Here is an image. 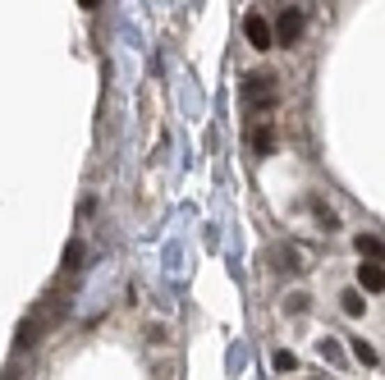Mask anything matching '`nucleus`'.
Segmentation results:
<instances>
[{
  "label": "nucleus",
  "mask_w": 385,
  "mask_h": 380,
  "mask_svg": "<svg viewBox=\"0 0 385 380\" xmlns=\"http://www.w3.org/2000/svg\"><path fill=\"white\" fill-rule=\"evenodd\" d=\"M243 37L253 42V51H271V42H275L271 23H266L262 14H248V19H243Z\"/></svg>",
  "instance_id": "1"
},
{
  "label": "nucleus",
  "mask_w": 385,
  "mask_h": 380,
  "mask_svg": "<svg viewBox=\"0 0 385 380\" xmlns=\"http://www.w3.org/2000/svg\"><path fill=\"white\" fill-rule=\"evenodd\" d=\"M271 261H275V271H303V257H298V248H271Z\"/></svg>",
  "instance_id": "4"
},
{
  "label": "nucleus",
  "mask_w": 385,
  "mask_h": 380,
  "mask_svg": "<svg viewBox=\"0 0 385 380\" xmlns=\"http://www.w3.org/2000/svg\"><path fill=\"white\" fill-rule=\"evenodd\" d=\"M275 37L285 46H294L298 37H303V10H285L280 19H275Z\"/></svg>",
  "instance_id": "2"
},
{
  "label": "nucleus",
  "mask_w": 385,
  "mask_h": 380,
  "mask_svg": "<svg viewBox=\"0 0 385 380\" xmlns=\"http://www.w3.org/2000/svg\"><path fill=\"white\" fill-rule=\"evenodd\" d=\"M78 261H83V243H69V248H65V271H74V266H78Z\"/></svg>",
  "instance_id": "10"
},
{
  "label": "nucleus",
  "mask_w": 385,
  "mask_h": 380,
  "mask_svg": "<svg viewBox=\"0 0 385 380\" xmlns=\"http://www.w3.org/2000/svg\"><path fill=\"white\" fill-rule=\"evenodd\" d=\"M317 353L330 358V362H340V344H335V339H317Z\"/></svg>",
  "instance_id": "11"
},
{
  "label": "nucleus",
  "mask_w": 385,
  "mask_h": 380,
  "mask_svg": "<svg viewBox=\"0 0 385 380\" xmlns=\"http://www.w3.org/2000/svg\"><path fill=\"white\" fill-rule=\"evenodd\" d=\"M37 335H42V321H33V316H28V321L19 326V339H14V344H19V348H33Z\"/></svg>",
  "instance_id": "7"
},
{
  "label": "nucleus",
  "mask_w": 385,
  "mask_h": 380,
  "mask_svg": "<svg viewBox=\"0 0 385 380\" xmlns=\"http://www.w3.org/2000/svg\"><path fill=\"white\" fill-rule=\"evenodd\" d=\"M353 358H358V362H363V367H376V348L372 344H367V339H353Z\"/></svg>",
  "instance_id": "8"
},
{
  "label": "nucleus",
  "mask_w": 385,
  "mask_h": 380,
  "mask_svg": "<svg viewBox=\"0 0 385 380\" xmlns=\"http://www.w3.org/2000/svg\"><path fill=\"white\" fill-rule=\"evenodd\" d=\"M5 380H19V367H10V371H5Z\"/></svg>",
  "instance_id": "15"
},
{
  "label": "nucleus",
  "mask_w": 385,
  "mask_h": 380,
  "mask_svg": "<svg viewBox=\"0 0 385 380\" xmlns=\"http://www.w3.org/2000/svg\"><path fill=\"white\" fill-rule=\"evenodd\" d=\"M358 289L381 294V289H385V266H358Z\"/></svg>",
  "instance_id": "3"
},
{
  "label": "nucleus",
  "mask_w": 385,
  "mask_h": 380,
  "mask_svg": "<svg viewBox=\"0 0 385 380\" xmlns=\"http://www.w3.org/2000/svg\"><path fill=\"white\" fill-rule=\"evenodd\" d=\"M285 312H294V316L308 312V294H289V298H285Z\"/></svg>",
  "instance_id": "12"
},
{
  "label": "nucleus",
  "mask_w": 385,
  "mask_h": 380,
  "mask_svg": "<svg viewBox=\"0 0 385 380\" xmlns=\"http://www.w3.org/2000/svg\"><path fill=\"white\" fill-rule=\"evenodd\" d=\"M353 248H358V257H376V261L385 257V243L372 239V234H358V243H353Z\"/></svg>",
  "instance_id": "5"
},
{
  "label": "nucleus",
  "mask_w": 385,
  "mask_h": 380,
  "mask_svg": "<svg viewBox=\"0 0 385 380\" xmlns=\"http://www.w3.org/2000/svg\"><path fill=\"white\" fill-rule=\"evenodd\" d=\"M271 367H275V371H298V358L289 353V348H280V353L271 358Z\"/></svg>",
  "instance_id": "9"
},
{
  "label": "nucleus",
  "mask_w": 385,
  "mask_h": 380,
  "mask_svg": "<svg viewBox=\"0 0 385 380\" xmlns=\"http://www.w3.org/2000/svg\"><path fill=\"white\" fill-rule=\"evenodd\" d=\"M147 339H152V344H165V326H147Z\"/></svg>",
  "instance_id": "14"
},
{
  "label": "nucleus",
  "mask_w": 385,
  "mask_h": 380,
  "mask_svg": "<svg viewBox=\"0 0 385 380\" xmlns=\"http://www.w3.org/2000/svg\"><path fill=\"white\" fill-rule=\"evenodd\" d=\"M257 152H271V129H257Z\"/></svg>",
  "instance_id": "13"
},
{
  "label": "nucleus",
  "mask_w": 385,
  "mask_h": 380,
  "mask_svg": "<svg viewBox=\"0 0 385 380\" xmlns=\"http://www.w3.org/2000/svg\"><path fill=\"white\" fill-rule=\"evenodd\" d=\"M340 307H344V316H363V312H367V303H363V294H358V289H344V294H340Z\"/></svg>",
  "instance_id": "6"
}]
</instances>
